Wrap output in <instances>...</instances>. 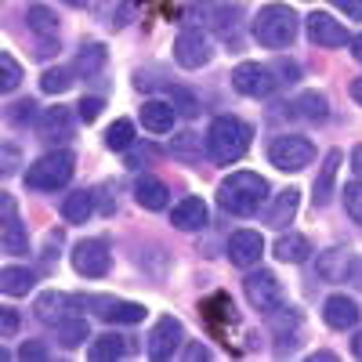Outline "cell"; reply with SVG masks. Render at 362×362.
Instances as JSON below:
<instances>
[{
  "instance_id": "6da1fadb",
  "label": "cell",
  "mask_w": 362,
  "mask_h": 362,
  "mask_svg": "<svg viewBox=\"0 0 362 362\" xmlns=\"http://www.w3.org/2000/svg\"><path fill=\"white\" fill-rule=\"evenodd\" d=\"M268 199V181L254 170H232L228 177H221L218 185V203L221 210L235 218H250L261 210V203Z\"/></svg>"
},
{
  "instance_id": "7a4b0ae2",
  "label": "cell",
  "mask_w": 362,
  "mask_h": 362,
  "mask_svg": "<svg viewBox=\"0 0 362 362\" xmlns=\"http://www.w3.org/2000/svg\"><path fill=\"white\" fill-rule=\"evenodd\" d=\"M250 138H254V131L239 116H218L206 131V156L221 167L239 163L250 148Z\"/></svg>"
},
{
  "instance_id": "3957f363",
  "label": "cell",
  "mask_w": 362,
  "mask_h": 362,
  "mask_svg": "<svg viewBox=\"0 0 362 362\" xmlns=\"http://www.w3.org/2000/svg\"><path fill=\"white\" fill-rule=\"evenodd\" d=\"M297 37V11L286 8V4H264L257 15H254V40L261 47H290Z\"/></svg>"
},
{
  "instance_id": "277c9868",
  "label": "cell",
  "mask_w": 362,
  "mask_h": 362,
  "mask_svg": "<svg viewBox=\"0 0 362 362\" xmlns=\"http://www.w3.org/2000/svg\"><path fill=\"white\" fill-rule=\"evenodd\" d=\"M73 170H76L73 153L58 148V153H47V156H40L37 163H29L25 185L37 189V192H58L62 185H69V181H73Z\"/></svg>"
},
{
  "instance_id": "5b68a950",
  "label": "cell",
  "mask_w": 362,
  "mask_h": 362,
  "mask_svg": "<svg viewBox=\"0 0 362 362\" xmlns=\"http://www.w3.org/2000/svg\"><path fill=\"white\" fill-rule=\"evenodd\" d=\"M268 160L283 174H297V170H305L315 160V145L308 138H300V134H279L276 141L268 145Z\"/></svg>"
},
{
  "instance_id": "8992f818",
  "label": "cell",
  "mask_w": 362,
  "mask_h": 362,
  "mask_svg": "<svg viewBox=\"0 0 362 362\" xmlns=\"http://www.w3.org/2000/svg\"><path fill=\"white\" fill-rule=\"evenodd\" d=\"M243 293H247V300L257 308V312H264V315H276L279 308H283V283L272 276V272H250V276L243 279Z\"/></svg>"
},
{
  "instance_id": "52a82bcc",
  "label": "cell",
  "mask_w": 362,
  "mask_h": 362,
  "mask_svg": "<svg viewBox=\"0 0 362 362\" xmlns=\"http://www.w3.org/2000/svg\"><path fill=\"white\" fill-rule=\"evenodd\" d=\"M73 305H83L90 308L98 319L105 322H141L145 319V305H134V300H116V297H102V293H90V297H73Z\"/></svg>"
},
{
  "instance_id": "ba28073f",
  "label": "cell",
  "mask_w": 362,
  "mask_h": 362,
  "mask_svg": "<svg viewBox=\"0 0 362 362\" xmlns=\"http://www.w3.org/2000/svg\"><path fill=\"white\" fill-rule=\"evenodd\" d=\"M181 341H185V329H181V322H177L174 315L156 319V326L148 329V341H145L148 358H156V362L174 358V355H177V348H181Z\"/></svg>"
},
{
  "instance_id": "9c48e42d",
  "label": "cell",
  "mask_w": 362,
  "mask_h": 362,
  "mask_svg": "<svg viewBox=\"0 0 362 362\" xmlns=\"http://www.w3.org/2000/svg\"><path fill=\"white\" fill-rule=\"evenodd\" d=\"M210 58H214V44L206 40V33H199V29H185V33H177V40H174V62L181 69H203Z\"/></svg>"
},
{
  "instance_id": "30bf717a",
  "label": "cell",
  "mask_w": 362,
  "mask_h": 362,
  "mask_svg": "<svg viewBox=\"0 0 362 362\" xmlns=\"http://www.w3.org/2000/svg\"><path fill=\"white\" fill-rule=\"evenodd\" d=\"M112 264V254L102 239H80L73 247V268L80 272L83 279H102Z\"/></svg>"
},
{
  "instance_id": "8fae6325",
  "label": "cell",
  "mask_w": 362,
  "mask_h": 362,
  "mask_svg": "<svg viewBox=\"0 0 362 362\" xmlns=\"http://www.w3.org/2000/svg\"><path fill=\"white\" fill-rule=\"evenodd\" d=\"M232 87L247 98H268L276 90V76H272V69H264L257 62H239L232 69Z\"/></svg>"
},
{
  "instance_id": "7c38bea8",
  "label": "cell",
  "mask_w": 362,
  "mask_h": 362,
  "mask_svg": "<svg viewBox=\"0 0 362 362\" xmlns=\"http://www.w3.org/2000/svg\"><path fill=\"white\" fill-rule=\"evenodd\" d=\"M261 254H264L261 232H254V228L232 232V239H228V261H232L235 268H254V264L261 261Z\"/></svg>"
},
{
  "instance_id": "4fadbf2b",
  "label": "cell",
  "mask_w": 362,
  "mask_h": 362,
  "mask_svg": "<svg viewBox=\"0 0 362 362\" xmlns=\"http://www.w3.org/2000/svg\"><path fill=\"white\" fill-rule=\"evenodd\" d=\"M308 40L319 44V47H344L351 37H348V29H344L334 15L312 11V15H308Z\"/></svg>"
},
{
  "instance_id": "5bb4252c",
  "label": "cell",
  "mask_w": 362,
  "mask_h": 362,
  "mask_svg": "<svg viewBox=\"0 0 362 362\" xmlns=\"http://www.w3.org/2000/svg\"><path fill=\"white\" fill-rule=\"evenodd\" d=\"M322 319H326V326H334V329H351V326H358L362 312H358V305L348 293H329L326 305H322Z\"/></svg>"
},
{
  "instance_id": "9a60e30c",
  "label": "cell",
  "mask_w": 362,
  "mask_h": 362,
  "mask_svg": "<svg viewBox=\"0 0 362 362\" xmlns=\"http://www.w3.org/2000/svg\"><path fill=\"white\" fill-rule=\"evenodd\" d=\"M206 221H210V210L199 196H185L170 214V225L181 232H199V228H206Z\"/></svg>"
},
{
  "instance_id": "2e32d148",
  "label": "cell",
  "mask_w": 362,
  "mask_h": 362,
  "mask_svg": "<svg viewBox=\"0 0 362 362\" xmlns=\"http://www.w3.org/2000/svg\"><path fill=\"white\" fill-rule=\"evenodd\" d=\"M297 206H300V192L297 189H283L272 196V206L264 210V225L272 228H286L297 218Z\"/></svg>"
},
{
  "instance_id": "e0dca14e",
  "label": "cell",
  "mask_w": 362,
  "mask_h": 362,
  "mask_svg": "<svg viewBox=\"0 0 362 362\" xmlns=\"http://www.w3.org/2000/svg\"><path fill=\"white\" fill-rule=\"evenodd\" d=\"M40 138L44 141H62L73 134V112L66 105H54V109H44L40 112V124H37Z\"/></svg>"
},
{
  "instance_id": "ac0fdd59",
  "label": "cell",
  "mask_w": 362,
  "mask_h": 362,
  "mask_svg": "<svg viewBox=\"0 0 362 362\" xmlns=\"http://www.w3.org/2000/svg\"><path fill=\"white\" fill-rule=\"evenodd\" d=\"M174 119H177V109L170 102H145L141 105V127L148 134H170L174 131Z\"/></svg>"
},
{
  "instance_id": "d6986e66",
  "label": "cell",
  "mask_w": 362,
  "mask_h": 362,
  "mask_svg": "<svg viewBox=\"0 0 362 362\" xmlns=\"http://www.w3.org/2000/svg\"><path fill=\"white\" fill-rule=\"evenodd\" d=\"M341 160H344V153L341 148H329L326 153V160H322V170H319V177H315V206H326L329 203V196H334V181H337V170H341Z\"/></svg>"
},
{
  "instance_id": "ffe728a7",
  "label": "cell",
  "mask_w": 362,
  "mask_h": 362,
  "mask_svg": "<svg viewBox=\"0 0 362 362\" xmlns=\"http://www.w3.org/2000/svg\"><path fill=\"white\" fill-rule=\"evenodd\" d=\"M272 250H276V257H279L283 264H305L308 254H312V243H308L300 232H283Z\"/></svg>"
},
{
  "instance_id": "44dd1931",
  "label": "cell",
  "mask_w": 362,
  "mask_h": 362,
  "mask_svg": "<svg viewBox=\"0 0 362 362\" xmlns=\"http://www.w3.org/2000/svg\"><path fill=\"white\" fill-rule=\"evenodd\" d=\"M69 305H73V297L58 293V290H47V293H40V297H37V305H33V315H37L40 322L54 326V322H62V319H66Z\"/></svg>"
},
{
  "instance_id": "7402d4cb",
  "label": "cell",
  "mask_w": 362,
  "mask_h": 362,
  "mask_svg": "<svg viewBox=\"0 0 362 362\" xmlns=\"http://www.w3.org/2000/svg\"><path fill=\"white\" fill-rule=\"evenodd\" d=\"M131 337H124V334H102V337H95V344H90V358L95 362H116V358H124V355H131Z\"/></svg>"
},
{
  "instance_id": "603a6c76",
  "label": "cell",
  "mask_w": 362,
  "mask_h": 362,
  "mask_svg": "<svg viewBox=\"0 0 362 362\" xmlns=\"http://www.w3.org/2000/svg\"><path fill=\"white\" fill-rule=\"evenodd\" d=\"M33 286H37V276H33L29 268H15V264L0 268V293H8V297H25Z\"/></svg>"
},
{
  "instance_id": "cb8c5ba5",
  "label": "cell",
  "mask_w": 362,
  "mask_h": 362,
  "mask_svg": "<svg viewBox=\"0 0 362 362\" xmlns=\"http://www.w3.org/2000/svg\"><path fill=\"white\" fill-rule=\"evenodd\" d=\"M134 196H138V203L145 206V210H163L167 206V199H170V189L163 185L160 177H141L138 185H134Z\"/></svg>"
},
{
  "instance_id": "d4e9b609",
  "label": "cell",
  "mask_w": 362,
  "mask_h": 362,
  "mask_svg": "<svg viewBox=\"0 0 362 362\" xmlns=\"http://www.w3.org/2000/svg\"><path fill=\"white\" fill-rule=\"evenodd\" d=\"M90 214H95V192L80 189V192H69V196H66V203H62V218H66L69 225H83Z\"/></svg>"
},
{
  "instance_id": "484cf974",
  "label": "cell",
  "mask_w": 362,
  "mask_h": 362,
  "mask_svg": "<svg viewBox=\"0 0 362 362\" xmlns=\"http://www.w3.org/2000/svg\"><path fill=\"white\" fill-rule=\"evenodd\" d=\"M0 247H4L8 254H15V257L29 254V235H25V228L18 225V218H15V214H11V218H4V232H0Z\"/></svg>"
},
{
  "instance_id": "4316f807",
  "label": "cell",
  "mask_w": 362,
  "mask_h": 362,
  "mask_svg": "<svg viewBox=\"0 0 362 362\" xmlns=\"http://www.w3.org/2000/svg\"><path fill=\"white\" fill-rule=\"evenodd\" d=\"M105 145L112 148V153H127V148L134 145V124H131V119L119 116L116 124L105 131Z\"/></svg>"
},
{
  "instance_id": "83f0119b",
  "label": "cell",
  "mask_w": 362,
  "mask_h": 362,
  "mask_svg": "<svg viewBox=\"0 0 362 362\" xmlns=\"http://www.w3.org/2000/svg\"><path fill=\"white\" fill-rule=\"evenodd\" d=\"M54 334H58V341H62L66 348H76V344H83L87 341V322L83 319H62V322H54Z\"/></svg>"
},
{
  "instance_id": "f1b7e54d",
  "label": "cell",
  "mask_w": 362,
  "mask_h": 362,
  "mask_svg": "<svg viewBox=\"0 0 362 362\" xmlns=\"http://www.w3.org/2000/svg\"><path fill=\"white\" fill-rule=\"evenodd\" d=\"M293 109L305 119H326V98L319 95V90H305V95L293 102Z\"/></svg>"
},
{
  "instance_id": "f546056e",
  "label": "cell",
  "mask_w": 362,
  "mask_h": 362,
  "mask_svg": "<svg viewBox=\"0 0 362 362\" xmlns=\"http://www.w3.org/2000/svg\"><path fill=\"white\" fill-rule=\"evenodd\" d=\"M102 66H105V47L102 44H87L76 58V73H87V76H95Z\"/></svg>"
},
{
  "instance_id": "4dcf8cb0",
  "label": "cell",
  "mask_w": 362,
  "mask_h": 362,
  "mask_svg": "<svg viewBox=\"0 0 362 362\" xmlns=\"http://www.w3.org/2000/svg\"><path fill=\"white\" fill-rule=\"evenodd\" d=\"M18 83H22V66L15 62L8 51H0V90H4V95H11Z\"/></svg>"
},
{
  "instance_id": "1f68e13d",
  "label": "cell",
  "mask_w": 362,
  "mask_h": 362,
  "mask_svg": "<svg viewBox=\"0 0 362 362\" xmlns=\"http://www.w3.org/2000/svg\"><path fill=\"white\" fill-rule=\"evenodd\" d=\"M25 22H29V29H37L40 37H51V33H58V15H54L51 8H29Z\"/></svg>"
},
{
  "instance_id": "d6a6232c",
  "label": "cell",
  "mask_w": 362,
  "mask_h": 362,
  "mask_svg": "<svg viewBox=\"0 0 362 362\" xmlns=\"http://www.w3.org/2000/svg\"><path fill=\"white\" fill-rule=\"evenodd\" d=\"M69 87H73V73L69 69H47L40 76V90H44V95H62V90H69Z\"/></svg>"
},
{
  "instance_id": "836d02e7",
  "label": "cell",
  "mask_w": 362,
  "mask_h": 362,
  "mask_svg": "<svg viewBox=\"0 0 362 362\" xmlns=\"http://www.w3.org/2000/svg\"><path fill=\"white\" fill-rule=\"evenodd\" d=\"M344 210H348V218L355 225H362V177L344 189Z\"/></svg>"
},
{
  "instance_id": "e575fe53",
  "label": "cell",
  "mask_w": 362,
  "mask_h": 362,
  "mask_svg": "<svg viewBox=\"0 0 362 362\" xmlns=\"http://www.w3.org/2000/svg\"><path fill=\"white\" fill-rule=\"evenodd\" d=\"M15 334H18V312L0 308V337H15Z\"/></svg>"
},
{
  "instance_id": "d590c367",
  "label": "cell",
  "mask_w": 362,
  "mask_h": 362,
  "mask_svg": "<svg viewBox=\"0 0 362 362\" xmlns=\"http://www.w3.org/2000/svg\"><path fill=\"white\" fill-rule=\"evenodd\" d=\"M76 109H80V119H83V124H95V119L102 116V98H83Z\"/></svg>"
},
{
  "instance_id": "8d00e7d4",
  "label": "cell",
  "mask_w": 362,
  "mask_h": 362,
  "mask_svg": "<svg viewBox=\"0 0 362 362\" xmlns=\"http://www.w3.org/2000/svg\"><path fill=\"white\" fill-rule=\"evenodd\" d=\"M37 116V105L33 102H18L15 112H11V124H25V119H33Z\"/></svg>"
},
{
  "instance_id": "74e56055",
  "label": "cell",
  "mask_w": 362,
  "mask_h": 362,
  "mask_svg": "<svg viewBox=\"0 0 362 362\" xmlns=\"http://www.w3.org/2000/svg\"><path fill=\"white\" fill-rule=\"evenodd\" d=\"M334 8H341L348 18L362 22V0H334Z\"/></svg>"
},
{
  "instance_id": "f35d334b",
  "label": "cell",
  "mask_w": 362,
  "mask_h": 362,
  "mask_svg": "<svg viewBox=\"0 0 362 362\" xmlns=\"http://www.w3.org/2000/svg\"><path fill=\"white\" fill-rule=\"evenodd\" d=\"M18 358H47V348H44L40 341H33V344H22Z\"/></svg>"
},
{
  "instance_id": "ab89813d",
  "label": "cell",
  "mask_w": 362,
  "mask_h": 362,
  "mask_svg": "<svg viewBox=\"0 0 362 362\" xmlns=\"http://www.w3.org/2000/svg\"><path fill=\"white\" fill-rule=\"evenodd\" d=\"M185 358H192V362H199V358H203V362H206V358H210V348H206V344H189Z\"/></svg>"
},
{
  "instance_id": "60d3db41",
  "label": "cell",
  "mask_w": 362,
  "mask_h": 362,
  "mask_svg": "<svg viewBox=\"0 0 362 362\" xmlns=\"http://www.w3.org/2000/svg\"><path fill=\"white\" fill-rule=\"evenodd\" d=\"M15 163H18L15 145H4V174H15Z\"/></svg>"
},
{
  "instance_id": "b9f144b4",
  "label": "cell",
  "mask_w": 362,
  "mask_h": 362,
  "mask_svg": "<svg viewBox=\"0 0 362 362\" xmlns=\"http://www.w3.org/2000/svg\"><path fill=\"white\" fill-rule=\"evenodd\" d=\"M351 170L362 177V145H355V153H351Z\"/></svg>"
},
{
  "instance_id": "7bdbcfd3",
  "label": "cell",
  "mask_w": 362,
  "mask_h": 362,
  "mask_svg": "<svg viewBox=\"0 0 362 362\" xmlns=\"http://www.w3.org/2000/svg\"><path fill=\"white\" fill-rule=\"evenodd\" d=\"M348 90H351V98H355V102H358V105H362V76H355V80H351V87H348Z\"/></svg>"
},
{
  "instance_id": "ee69618b",
  "label": "cell",
  "mask_w": 362,
  "mask_h": 362,
  "mask_svg": "<svg viewBox=\"0 0 362 362\" xmlns=\"http://www.w3.org/2000/svg\"><path fill=\"white\" fill-rule=\"evenodd\" d=\"M351 54L362 62V33H358V37H351Z\"/></svg>"
},
{
  "instance_id": "f6af8a7d",
  "label": "cell",
  "mask_w": 362,
  "mask_h": 362,
  "mask_svg": "<svg viewBox=\"0 0 362 362\" xmlns=\"http://www.w3.org/2000/svg\"><path fill=\"white\" fill-rule=\"evenodd\" d=\"M319 358H322V362H329V358H337V355H334V351H315V355H312V362H319Z\"/></svg>"
},
{
  "instance_id": "bcb514c9",
  "label": "cell",
  "mask_w": 362,
  "mask_h": 362,
  "mask_svg": "<svg viewBox=\"0 0 362 362\" xmlns=\"http://www.w3.org/2000/svg\"><path fill=\"white\" fill-rule=\"evenodd\" d=\"M351 351H355V358H362V329H358V337H355V344H351Z\"/></svg>"
},
{
  "instance_id": "7dc6e473",
  "label": "cell",
  "mask_w": 362,
  "mask_h": 362,
  "mask_svg": "<svg viewBox=\"0 0 362 362\" xmlns=\"http://www.w3.org/2000/svg\"><path fill=\"white\" fill-rule=\"evenodd\" d=\"M66 4H73V8H83V0H66Z\"/></svg>"
}]
</instances>
